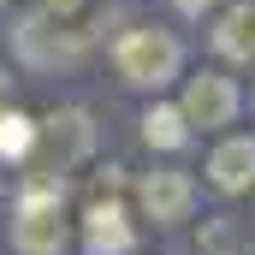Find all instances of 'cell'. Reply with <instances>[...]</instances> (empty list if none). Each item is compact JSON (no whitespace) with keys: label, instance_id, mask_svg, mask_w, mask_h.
<instances>
[{"label":"cell","instance_id":"cell-1","mask_svg":"<svg viewBox=\"0 0 255 255\" xmlns=\"http://www.w3.org/2000/svg\"><path fill=\"white\" fill-rule=\"evenodd\" d=\"M71 226H65V178L54 172H24L18 202H12V250L18 255H65Z\"/></svg>","mask_w":255,"mask_h":255},{"label":"cell","instance_id":"cell-2","mask_svg":"<svg viewBox=\"0 0 255 255\" xmlns=\"http://www.w3.org/2000/svg\"><path fill=\"white\" fill-rule=\"evenodd\" d=\"M113 65L130 89H166L178 71H184V48L172 30H154V24H136L113 42Z\"/></svg>","mask_w":255,"mask_h":255},{"label":"cell","instance_id":"cell-3","mask_svg":"<svg viewBox=\"0 0 255 255\" xmlns=\"http://www.w3.org/2000/svg\"><path fill=\"white\" fill-rule=\"evenodd\" d=\"M95 148V125L83 107H60L48 119H36V142H30V160L24 172H54V178H71Z\"/></svg>","mask_w":255,"mask_h":255},{"label":"cell","instance_id":"cell-4","mask_svg":"<svg viewBox=\"0 0 255 255\" xmlns=\"http://www.w3.org/2000/svg\"><path fill=\"white\" fill-rule=\"evenodd\" d=\"M12 48H18V60L30 65V71H60V65H77L83 60V36L77 30H65V12H24L18 24H12Z\"/></svg>","mask_w":255,"mask_h":255},{"label":"cell","instance_id":"cell-5","mask_svg":"<svg viewBox=\"0 0 255 255\" xmlns=\"http://www.w3.org/2000/svg\"><path fill=\"white\" fill-rule=\"evenodd\" d=\"M178 113L190 119V130H220V125H232V119H238V83L220 77V71H202V77L184 83Z\"/></svg>","mask_w":255,"mask_h":255},{"label":"cell","instance_id":"cell-6","mask_svg":"<svg viewBox=\"0 0 255 255\" xmlns=\"http://www.w3.org/2000/svg\"><path fill=\"white\" fill-rule=\"evenodd\" d=\"M136 208H142V220H154V226H172V220H184L196 208V184L184 172H142V184H136Z\"/></svg>","mask_w":255,"mask_h":255},{"label":"cell","instance_id":"cell-7","mask_svg":"<svg viewBox=\"0 0 255 255\" xmlns=\"http://www.w3.org/2000/svg\"><path fill=\"white\" fill-rule=\"evenodd\" d=\"M83 250L89 255H130L136 250V232H130L125 208L107 196V202H89V214H83Z\"/></svg>","mask_w":255,"mask_h":255},{"label":"cell","instance_id":"cell-8","mask_svg":"<svg viewBox=\"0 0 255 255\" xmlns=\"http://www.w3.org/2000/svg\"><path fill=\"white\" fill-rule=\"evenodd\" d=\"M208 184L220 196H244L255 184V136H232L208 154Z\"/></svg>","mask_w":255,"mask_h":255},{"label":"cell","instance_id":"cell-9","mask_svg":"<svg viewBox=\"0 0 255 255\" xmlns=\"http://www.w3.org/2000/svg\"><path fill=\"white\" fill-rule=\"evenodd\" d=\"M214 48H220L226 60H238V65L255 60V0H238V6L220 12V24H214Z\"/></svg>","mask_w":255,"mask_h":255},{"label":"cell","instance_id":"cell-10","mask_svg":"<svg viewBox=\"0 0 255 255\" xmlns=\"http://www.w3.org/2000/svg\"><path fill=\"white\" fill-rule=\"evenodd\" d=\"M190 119H184V113H178V107H160V101H154V107H148V113H142V142H148V148H160V154H178V148H190Z\"/></svg>","mask_w":255,"mask_h":255},{"label":"cell","instance_id":"cell-11","mask_svg":"<svg viewBox=\"0 0 255 255\" xmlns=\"http://www.w3.org/2000/svg\"><path fill=\"white\" fill-rule=\"evenodd\" d=\"M30 142H36V119L6 101V107H0V160L24 166V160H30Z\"/></svg>","mask_w":255,"mask_h":255},{"label":"cell","instance_id":"cell-12","mask_svg":"<svg viewBox=\"0 0 255 255\" xmlns=\"http://www.w3.org/2000/svg\"><path fill=\"white\" fill-rule=\"evenodd\" d=\"M172 6H178V12H184V18H202V12H208V6H214V0H172Z\"/></svg>","mask_w":255,"mask_h":255},{"label":"cell","instance_id":"cell-13","mask_svg":"<svg viewBox=\"0 0 255 255\" xmlns=\"http://www.w3.org/2000/svg\"><path fill=\"white\" fill-rule=\"evenodd\" d=\"M42 6H48V12H65V18H71V12H77L83 0H42Z\"/></svg>","mask_w":255,"mask_h":255},{"label":"cell","instance_id":"cell-14","mask_svg":"<svg viewBox=\"0 0 255 255\" xmlns=\"http://www.w3.org/2000/svg\"><path fill=\"white\" fill-rule=\"evenodd\" d=\"M12 101V77H6V65H0V107Z\"/></svg>","mask_w":255,"mask_h":255}]
</instances>
